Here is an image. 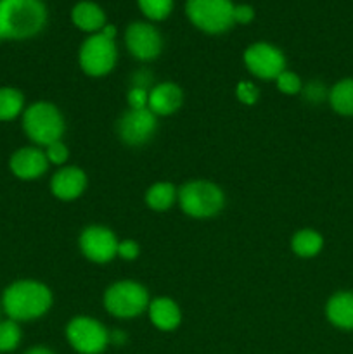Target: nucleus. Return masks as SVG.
Instances as JSON below:
<instances>
[{"label":"nucleus","mask_w":353,"mask_h":354,"mask_svg":"<svg viewBox=\"0 0 353 354\" xmlns=\"http://www.w3.org/2000/svg\"><path fill=\"white\" fill-rule=\"evenodd\" d=\"M48 19L44 0H0V40H28Z\"/></svg>","instance_id":"obj_1"},{"label":"nucleus","mask_w":353,"mask_h":354,"mask_svg":"<svg viewBox=\"0 0 353 354\" xmlns=\"http://www.w3.org/2000/svg\"><path fill=\"white\" fill-rule=\"evenodd\" d=\"M2 306L10 320H35L44 317L51 310L52 294L44 283L35 280H19L10 283L6 289L2 296Z\"/></svg>","instance_id":"obj_2"},{"label":"nucleus","mask_w":353,"mask_h":354,"mask_svg":"<svg viewBox=\"0 0 353 354\" xmlns=\"http://www.w3.org/2000/svg\"><path fill=\"white\" fill-rule=\"evenodd\" d=\"M23 128L35 144L47 147L61 140L64 133V120L54 104L35 102L24 111Z\"/></svg>","instance_id":"obj_3"},{"label":"nucleus","mask_w":353,"mask_h":354,"mask_svg":"<svg viewBox=\"0 0 353 354\" xmlns=\"http://www.w3.org/2000/svg\"><path fill=\"white\" fill-rule=\"evenodd\" d=\"M232 0H185V14L197 30L210 35L225 33L234 26Z\"/></svg>","instance_id":"obj_4"},{"label":"nucleus","mask_w":353,"mask_h":354,"mask_svg":"<svg viewBox=\"0 0 353 354\" xmlns=\"http://www.w3.org/2000/svg\"><path fill=\"white\" fill-rule=\"evenodd\" d=\"M179 203L183 213L192 218H211L224 207V192L206 180L189 182L180 189Z\"/></svg>","instance_id":"obj_5"},{"label":"nucleus","mask_w":353,"mask_h":354,"mask_svg":"<svg viewBox=\"0 0 353 354\" xmlns=\"http://www.w3.org/2000/svg\"><path fill=\"white\" fill-rule=\"evenodd\" d=\"M104 306L118 318H134L149 308V294L141 283L125 280L114 283L106 290Z\"/></svg>","instance_id":"obj_6"},{"label":"nucleus","mask_w":353,"mask_h":354,"mask_svg":"<svg viewBox=\"0 0 353 354\" xmlns=\"http://www.w3.org/2000/svg\"><path fill=\"white\" fill-rule=\"evenodd\" d=\"M116 59V44L102 33L90 35L80 47V66L90 76H104L113 71Z\"/></svg>","instance_id":"obj_7"},{"label":"nucleus","mask_w":353,"mask_h":354,"mask_svg":"<svg viewBox=\"0 0 353 354\" xmlns=\"http://www.w3.org/2000/svg\"><path fill=\"white\" fill-rule=\"evenodd\" d=\"M66 335L73 348L83 354H97L104 351L109 342V334L106 328L97 320L87 317H78L69 322Z\"/></svg>","instance_id":"obj_8"},{"label":"nucleus","mask_w":353,"mask_h":354,"mask_svg":"<svg viewBox=\"0 0 353 354\" xmlns=\"http://www.w3.org/2000/svg\"><path fill=\"white\" fill-rule=\"evenodd\" d=\"M246 68L262 80H275L282 71H286V57L282 52L266 41H258L246 48Z\"/></svg>","instance_id":"obj_9"},{"label":"nucleus","mask_w":353,"mask_h":354,"mask_svg":"<svg viewBox=\"0 0 353 354\" xmlns=\"http://www.w3.org/2000/svg\"><path fill=\"white\" fill-rule=\"evenodd\" d=\"M125 44L128 52L138 61H152L163 50V38L158 28L145 21L128 24L125 31Z\"/></svg>","instance_id":"obj_10"},{"label":"nucleus","mask_w":353,"mask_h":354,"mask_svg":"<svg viewBox=\"0 0 353 354\" xmlns=\"http://www.w3.org/2000/svg\"><path fill=\"white\" fill-rule=\"evenodd\" d=\"M156 131V114L147 109H130L118 121L120 138L128 145L145 144Z\"/></svg>","instance_id":"obj_11"},{"label":"nucleus","mask_w":353,"mask_h":354,"mask_svg":"<svg viewBox=\"0 0 353 354\" xmlns=\"http://www.w3.org/2000/svg\"><path fill=\"white\" fill-rule=\"evenodd\" d=\"M118 244L114 234L104 227H89L80 237V249L93 263H107L118 254Z\"/></svg>","instance_id":"obj_12"},{"label":"nucleus","mask_w":353,"mask_h":354,"mask_svg":"<svg viewBox=\"0 0 353 354\" xmlns=\"http://www.w3.org/2000/svg\"><path fill=\"white\" fill-rule=\"evenodd\" d=\"M10 171L21 180H35L48 168V159L38 147H23L10 158Z\"/></svg>","instance_id":"obj_13"},{"label":"nucleus","mask_w":353,"mask_h":354,"mask_svg":"<svg viewBox=\"0 0 353 354\" xmlns=\"http://www.w3.org/2000/svg\"><path fill=\"white\" fill-rule=\"evenodd\" d=\"M87 187V176L85 173L80 168L75 166H68V168H62L61 171H57L54 175L51 182L52 194H54L57 199L62 201H73L76 197H80L83 194Z\"/></svg>","instance_id":"obj_14"},{"label":"nucleus","mask_w":353,"mask_h":354,"mask_svg":"<svg viewBox=\"0 0 353 354\" xmlns=\"http://www.w3.org/2000/svg\"><path fill=\"white\" fill-rule=\"evenodd\" d=\"M71 21L78 30L90 35L99 33L107 24L106 12L102 10V7L99 3L92 2V0L76 2L71 9Z\"/></svg>","instance_id":"obj_15"},{"label":"nucleus","mask_w":353,"mask_h":354,"mask_svg":"<svg viewBox=\"0 0 353 354\" xmlns=\"http://www.w3.org/2000/svg\"><path fill=\"white\" fill-rule=\"evenodd\" d=\"M182 99V90L175 83H161L149 92V111L159 116H168L180 109Z\"/></svg>","instance_id":"obj_16"},{"label":"nucleus","mask_w":353,"mask_h":354,"mask_svg":"<svg viewBox=\"0 0 353 354\" xmlns=\"http://www.w3.org/2000/svg\"><path fill=\"white\" fill-rule=\"evenodd\" d=\"M327 320L343 330H353V292H338L325 306Z\"/></svg>","instance_id":"obj_17"},{"label":"nucleus","mask_w":353,"mask_h":354,"mask_svg":"<svg viewBox=\"0 0 353 354\" xmlns=\"http://www.w3.org/2000/svg\"><path fill=\"white\" fill-rule=\"evenodd\" d=\"M149 317L159 330H173L180 324V310L175 301L158 297L149 304Z\"/></svg>","instance_id":"obj_18"},{"label":"nucleus","mask_w":353,"mask_h":354,"mask_svg":"<svg viewBox=\"0 0 353 354\" xmlns=\"http://www.w3.org/2000/svg\"><path fill=\"white\" fill-rule=\"evenodd\" d=\"M329 102L338 114L353 116V78L336 83L329 92Z\"/></svg>","instance_id":"obj_19"},{"label":"nucleus","mask_w":353,"mask_h":354,"mask_svg":"<svg viewBox=\"0 0 353 354\" xmlns=\"http://www.w3.org/2000/svg\"><path fill=\"white\" fill-rule=\"evenodd\" d=\"M291 245H293V251L300 258H311V256H317L322 251L324 239L318 232L307 228V230H300L294 234Z\"/></svg>","instance_id":"obj_20"},{"label":"nucleus","mask_w":353,"mask_h":354,"mask_svg":"<svg viewBox=\"0 0 353 354\" xmlns=\"http://www.w3.org/2000/svg\"><path fill=\"white\" fill-rule=\"evenodd\" d=\"M176 199V190L172 183L159 182L152 185L145 194V203L154 211H166L173 206Z\"/></svg>","instance_id":"obj_21"},{"label":"nucleus","mask_w":353,"mask_h":354,"mask_svg":"<svg viewBox=\"0 0 353 354\" xmlns=\"http://www.w3.org/2000/svg\"><path fill=\"white\" fill-rule=\"evenodd\" d=\"M24 107V95L16 88H0V121L16 120Z\"/></svg>","instance_id":"obj_22"},{"label":"nucleus","mask_w":353,"mask_h":354,"mask_svg":"<svg viewBox=\"0 0 353 354\" xmlns=\"http://www.w3.org/2000/svg\"><path fill=\"white\" fill-rule=\"evenodd\" d=\"M137 6L149 21H163L172 14L173 0H137Z\"/></svg>","instance_id":"obj_23"},{"label":"nucleus","mask_w":353,"mask_h":354,"mask_svg":"<svg viewBox=\"0 0 353 354\" xmlns=\"http://www.w3.org/2000/svg\"><path fill=\"white\" fill-rule=\"evenodd\" d=\"M21 341V330L17 322L3 320L0 322V353H9L17 348Z\"/></svg>","instance_id":"obj_24"},{"label":"nucleus","mask_w":353,"mask_h":354,"mask_svg":"<svg viewBox=\"0 0 353 354\" xmlns=\"http://www.w3.org/2000/svg\"><path fill=\"white\" fill-rule=\"evenodd\" d=\"M275 82H277V86H279L280 92L286 93V95H296V93L301 92L300 76L294 75V73H291V71H287V69L277 76Z\"/></svg>","instance_id":"obj_25"},{"label":"nucleus","mask_w":353,"mask_h":354,"mask_svg":"<svg viewBox=\"0 0 353 354\" xmlns=\"http://www.w3.org/2000/svg\"><path fill=\"white\" fill-rule=\"evenodd\" d=\"M128 104H130V109H147L149 90L142 88V86H134L128 92Z\"/></svg>","instance_id":"obj_26"},{"label":"nucleus","mask_w":353,"mask_h":354,"mask_svg":"<svg viewBox=\"0 0 353 354\" xmlns=\"http://www.w3.org/2000/svg\"><path fill=\"white\" fill-rule=\"evenodd\" d=\"M45 156H47L48 162L62 165V162H66V159H68L69 152H68V147H66L61 140H57L54 142V144L47 145V149H45Z\"/></svg>","instance_id":"obj_27"},{"label":"nucleus","mask_w":353,"mask_h":354,"mask_svg":"<svg viewBox=\"0 0 353 354\" xmlns=\"http://www.w3.org/2000/svg\"><path fill=\"white\" fill-rule=\"evenodd\" d=\"M234 24H249L255 19V9L249 3H234Z\"/></svg>","instance_id":"obj_28"},{"label":"nucleus","mask_w":353,"mask_h":354,"mask_svg":"<svg viewBox=\"0 0 353 354\" xmlns=\"http://www.w3.org/2000/svg\"><path fill=\"white\" fill-rule=\"evenodd\" d=\"M237 97L244 104H255L258 100V90L253 83L241 82L237 86Z\"/></svg>","instance_id":"obj_29"},{"label":"nucleus","mask_w":353,"mask_h":354,"mask_svg":"<svg viewBox=\"0 0 353 354\" xmlns=\"http://www.w3.org/2000/svg\"><path fill=\"white\" fill-rule=\"evenodd\" d=\"M118 254L127 261H132L138 256V244L134 241H123L118 244Z\"/></svg>","instance_id":"obj_30"},{"label":"nucleus","mask_w":353,"mask_h":354,"mask_svg":"<svg viewBox=\"0 0 353 354\" xmlns=\"http://www.w3.org/2000/svg\"><path fill=\"white\" fill-rule=\"evenodd\" d=\"M305 95H307V99L311 100V102H320V100L325 99V95H327V93H325V88L322 83L311 82L310 85L305 88Z\"/></svg>","instance_id":"obj_31"},{"label":"nucleus","mask_w":353,"mask_h":354,"mask_svg":"<svg viewBox=\"0 0 353 354\" xmlns=\"http://www.w3.org/2000/svg\"><path fill=\"white\" fill-rule=\"evenodd\" d=\"M125 339H127V335H125L123 332H120V330H113L109 334V342H113V344H116V346L123 344Z\"/></svg>","instance_id":"obj_32"},{"label":"nucleus","mask_w":353,"mask_h":354,"mask_svg":"<svg viewBox=\"0 0 353 354\" xmlns=\"http://www.w3.org/2000/svg\"><path fill=\"white\" fill-rule=\"evenodd\" d=\"M99 33H102L104 37H107V38H109V40H114V38H116V33H118V31H116V26H113V24L107 23L106 26H104L102 30L99 31Z\"/></svg>","instance_id":"obj_33"},{"label":"nucleus","mask_w":353,"mask_h":354,"mask_svg":"<svg viewBox=\"0 0 353 354\" xmlns=\"http://www.w3.org/2000/svg\"><path fill=\"white\" fill-rule=\"evenodd\" d=\"M26 354H52V351H48V349H45V348H33V349H30Z\"/></svg>","instance_id":"obj_34"}]
</instances>
